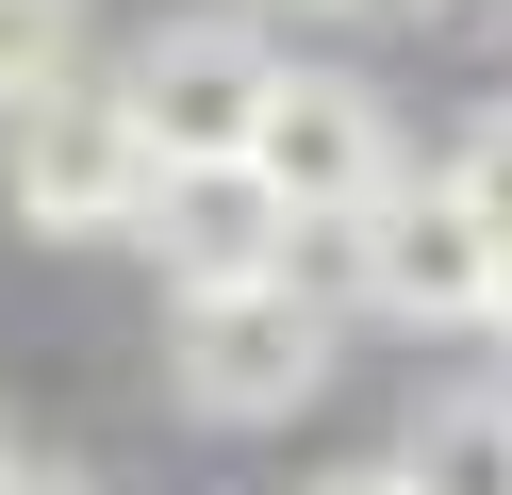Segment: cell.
<instances>
[{"instance_id": "cell-1", "label": "cell", "mask_w": 512, "mask_h": 495, "mask_svg": "<svg viewBox=\"0 0 512 495\" xmlns=\"http://www.w3.org/2000/svg\"><path fill=\"white\" fill-rule=\"evenodd\" d=\"M100 99L133 116L149 182H166V165H248V132H265V99H281V50H265L248 17H166V33L116 50Z\"/></svg>"}, {"instance_id": "cell-2", "label": "cell", "mask_w": 512, "mask_h": 495, "mask_svg": "<svg viewBox=\"0 0 512 495\" xmlns=\"http://www.w3.org/2000/svg\"><path fill=\"white\" fill-rule=\"evenodd\" d=\"M166 380H182L199 429H281V413H314V380H331V297H314V281L166 297Z\"/></svg>"}, {"instance_id": "cell-3", "label": "cell", "mask_w": 512, "mask_h": 495, "mask_svg": "<svg viewBox=\"0 0 512 495\" xmlns=\"http://www.w3.org/2000/svg\"><path fill=\"white\" fill-rule=\"evenodd\" d=\"M248 165H265V198L298 231H364L380 198H397V116H380V83H331V66H281L265 132H248Z\"/></svg>"}, {"instance_id": "cell-4", "label": "cell", "mask_w": 512, "mask_h": 495, "mask_svg": "<svg viewBox=\"0 0 512 495\" xmlns=\"http://www.w3.org/2000/svg\"><path fill=\"white\" fill-rule=\"evenodd\" d=\"M133 231H149V264H166V297H265V281H314V231L265 198V165H166Z\"/></svg>"}, {"instance_id": "cell-5", "label": "cell", "mask_w": 512, "mask_h": 495, "mask_svg": "<svg viewBox=\"0 0 512 495\" xmlns=\"http://www.w3.org/2000/svg\"><path fill=\"white\" fill-rule=\"evenodd\" d=\"M331 248H347V281H364L380 314H413V330H479V297H496V231L463 215L446 165H397V198H380L364 231H331Z\"/></svg>"}, {"instance_id": "cell-6", "label": "cell", "mask_w": 512, "mask_h": 495, "mask_svg": "<svg viewBox=\"0 0 512 495\" xmlns=\"http://www.w3.org/2000/svg\"><path fill=\"white\" fill-rule=\"evenodd\" d=\"M0 198L34 231H133L149 215V149H133V116L100 83H67V99H34V116L0 132Z\"/></svg>"}, {"instance_id": "cell-7", "label": "cell", "mask_w": 512, "mask_h": 495, "mask_svg": "<svg viewBox=\"0 0 512 495\" xmlns=\"http://www.w3.org/2000/svg\"><path fill=\"white\" fill-rule=\"evenodd\" d=\"M397 479L413 495H512V380H446L430 413H413Z\"/></svg>"}, {"instance_id": "cell-8", "label": "cell", "mask_w": 512, "mask_h": 495, "mask_svg": "<svg viewBox=\"0 0 512 495\" xmlns=\"http://www.w3.org/2000/svg\"><path fill=\"white\" fill-rule=\"evenodd\" d=\"M67 83H83V66H67V33H50V17H0V132L34 116V99H67Z\"/></svg>"}, {"instance_id": "cell-9", "label": "cell", "mask_w": 512, "mask_h": 495, "mask_svg": "<svg viewBox=\"0 0 512 495\" xmlns=\"http://www.w3.org/2000/svg\"><path fill=\"white\" fill-rule=\"evenodd\" d=\"M446 182H463V215H479V231L512 248V99H496V116L463 132V149H446Z\"/></svg>"}, {"instance_id": "cell-10", "label": "cell", "mask_w": 512, "mask_h": 495, "mask_svg": "<svg viewBox=\"0 0 512 495\" xmlns=\"http://www.w3.org/2000/svg\"><path fill=\"white\" fill-rule=\"evenodd\" d=\"M314 495H413V479H397V462H347V479H314Z\"/></svg>"}, {"instance_id": "cell-11", "label": "cell", "mask_w": 512, "mask_h": 495, "mask_svg": "<svg viewBox=\"0 0 512 495\" xmlns=\"http://www.w3.org/2000/svg\"><path fill=\"white\" fill-rule=\"evenodd\" d=\"M0 17H50V33H83V0H0Z\"/></svg>"}, {"instance_id": "cell-12", "label": "cell", "mask_w": 512, "mask_h": 495, "mask_svg": "<svg viewBox=\"0 0 512 495\" xmlns=\"http://www.w3.org/2000/svg\"><path fill=\"white\" fill-rule=\"evenodd\" d=\"M479 330H512V248H496V297H479Z\"/></svg>"}]
</instances>
